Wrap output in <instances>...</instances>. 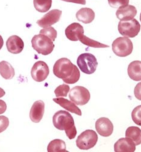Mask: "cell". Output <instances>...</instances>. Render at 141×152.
Segmentation results:
<instances>
[{
	"label": "cell",
	"instance_id": "obj_1",
	"mask_svg": "<svg viewBox=\"0 0 141 152\" xmlns=\"http://www.w3.org/2000/svg\"><path fill=\"white\" fill-rule=\"evenodd\" d=\"M53 73L67 84H74L80 77V72L77 66L65 58L56 62L53 66Z\"/></svg>",
	"mask_w": 141,
	"mask_h": 152
},
{
	"label": "cell",
	"instance_id": "obj_2",
	"mask_svg": "<svg viewBox=\"0 0 141 152\" xmlns=\"http://www.w3.org/2000/svg\"><path fill=\"white\" fill-rule=\"evenodd\" d=\"M54 126L59 130H65L69 140L75 138L77 132L75 126L74 120L71 114L65 110L57 111L53 117Z\"/></svg>",
	"mask_w": 141,
	"mask_h": 152
},
{
	"label": "cell",
	"instance_id": "obj_3",
	"mask_svg": "<svg viewBox=\"0 0 141 152\" xmlns=\"http://www.w3.org/2000/svg\"><path fill=\"white\" fill-rule=\"evenodd\" d=\"M32 47L39 54L44 56L51 54L54 48L53 41L48 37L44 34H37L33 36L31 39Z\"/></svg>",
	"mask_w": 141,
	"mask_h": 152
},
{
	"label": "cell",
	"instance_id": "obj_4",
	"mask_svg": "<svg viewBox=\"0 0 141 152\" xmlns=\"http://www.w3.org/2000/svg\"><path fill=\"white\" fill-rule=\"evenodd\" d=\"M77 64L80 69L87 74L94 73L98 64L95 56L88 53L80 54L77 58Z\"/></svg>",
	"mask_w": 141,
	"mask_h": 152
},
{
	"label": "cell",
	"instance_id": "obj_5",
	"mask_svg": "<svg viewBox=\"0 0 141 152\" xmlns=\"http://www.w3.org/2000/svg\"><path fill=\"white\" fill-rule=\"evenodd\" d=\"M112 47L115 55L121 58L131 54L133 50V43L127 37H118L113 42Z\"/></svg>",
	"mask_w": 141,
	"mask_h": 152
},
{
	"label": "cell",
	"instance_id": "obj_6",
	"mask_svg": "<svg viewBox=\"0 0 141 152\" xmlns=\"http://www.w3.org/2000/svg\"><path fill=\"white\" fill-rule=\"evenodd\" d=\"M98 140V135L94 130H86L78 137L76 145L80 150H88L96 144Z\"/></svg>",
	"mask_w": 141,
	"mask_h": 152
},
{
	"label": "cell",
	"instance_id": "obj_7",
	"mask_svg": "<svg viewBox=\"0 0 141 152\" xmlns=\"http://www.w3.org/2000/svg\"><path fill=\"white\" fill-rule=\"evenodd\" d=\"M69 97L75 104L83 106L90 100L91 94L89 90L86 88L81 86H76L71 89Z\"/></svg>",
	"mask_w": 141,
	"mask_h": 152
},
{
	"label": "cell",
	"instance_id": "obj_8",
	"mask_svg": "<svg viewBox=\"0 0 141 152\" xmlns=\"http://www.w3.org/2000/svg\"><path fill=\"white\" fill-rule=\"evenodd\" d=\"M118 31L122 36L127 37H134L140 30V25L136 19L130 21H120L118 24Z\"/></svg>",
	"mask_w": 141,
	"mask_h": 152
},
{
	"label": "cell",
	"instance_id": "obj_9",
	"mask_svg": "<svg viewBox=\"0 0 141 152\" xmlns=\"http://www.w3.org/2000/svg\"><path fill=\"white\" fill-rule=\"evenodd\" d=\"M50 74L48 65L44 61H38L33 66L31 70V75L33 79L37 82L44 81Z\"/></svg>",
	"mask_w": 141,
	"mask_h": 152
},
{
	"label": "cell",
	"instance_id": "obj_10",
	"mask_svg": "<svg viewBox=\"0 0 141 152\" xmlns=\"http://www.w3.org/2000/svg\"><path fill=\"white\" fill-rule=\"evenodd\" d=\"M62 12L60 10L54 9L47 14L37 21V24L41 27L45 28L55 24L60 20Z\"/></svg>",
	"mask_w": 141,
	"mask_h": 152
},
{
	"label": "cell",
	"instance_id": "obj_11",
	"mask_svg": "<svg viewBox=\"0 0 141 152\" xmlns=\"http://www.w3.org/2000/svg\"><path fill=\"white\" fill-rule=\"evenodd\" d=\"M95 129L99 135L108 137L112 134L113 132V125L109 118L102 117L96 120Z\"/></svg>",
	"mask_w": 141,
	"mask_h": 152
},
{
	"label": "cell",
	"instance_id": "obj_12",
	"mask_svg": "<svg viewBox=\"0 0 141 152\" xmlns=\"http://www.w3.org/2000/svg\"><path fill=\"white\" fill-rule=\"evenodd\" d=\"M6 47L9 52L17 54L23 51L24 43L21 37L17 35H13L8 38L6 42Z\"/></svg>",
	"mask_w": 141,
	"mask_h": 152
},
{
	"label": "cell",
	"instance_id": "obj_13",
	"mask_svg": "<svg viewBox=\"0 0 141 152\" xmlns=\"http://www.w3.org/2000/svg\"><path fill=\"white\" fill-rule=\"evenodd\" d=\"M45 112V103L42 100L35 102L30 112V118L31 121L38 123L43 118Z\"/></svg>",
	"mask_w": 141,
	"mask_h": 152
},
{
	"label": "cell",
	"instance_id": "obj_14",
	"mask_svg": "<svg viewBox=\"0 0 141 152\" xmlns=\"http://www.w3.org/2000/svg\"><path fill=\"white\" fill-rule=\"evenodd\" d=\"M137 14L136 8L132 5H127L119 7L116 12V17L120 21H130L134 19Z\"/></svg>",
	"mask_w": 141,
	"mask_h": 152
},
{
	"label": "cell",
	"instance_id": "obj_15",
	"mask_svg": "<svg viewBox=\"0 0 141 152\" xmlns=\"http://www.w3.org/2000/svg\"><path fill=\"white\" fill-rule=\"evenodd\" d=\"M83 34V27L79 23H72L68 26L65 30V35L66 37L71 41H78L79 37Z\"/></svg>",
	"mask_w": 141,
	"mask_h": 152
},
{
	"label": "cell",
	"instance_id": "obj_16",
	"mask_svg": "<svg viewBox=\"0 0 141 152\" xmlns=\"http://www.w3.org/2000/svg\"><path fill=\"white\" fill-rule=\"evenodd\" d=\"M136 150L135 143L129 138H122L114 145L115 152H134Z\"/></svg>",
	"mask_w": 141,
	"mask_h": 152
},
{
	"label": "cell",
	"instance_id": "obj_17",
	"mask_svg": "<svg viewBox=\"0 0 141 152\" xmlns=\"http://www.w3.org/2000/svg\"><path fill=\"white\" fill-rule=\"evenodd\" d=\"M53 101L66 110L75 113L79 116H82V113L81 110L72 101L71 102L68 99L62 97H57L56 99H53Z\"/></svg>",
	"mask_w": 141,
	"mask_h": 152
},
{
	"label": "cell",
	"instance_id": "obj_18",
	"mask_svg": "<svg viewBox=\"0 0 141 152\" xmlns=\"http://www.w3.org/2000/svg\"><path fill=\"white\" fill-rule=\"evenodd\" d=\"M95 12L90 8L84 7L80 9L76 13V18L78 21L84 24H90L95 19Z\"/></svg>",
	"mask_w": 141,
	"mask_h": 152
},
{
	"label": "cell",
	"instance_id": "obj_19",
	"mask_svg": "<svg viewBox=\"0 0 141 152\" xmlns=\"http://www.w3.org/2000/svg\"><path fill=\"white\" fill-rule=\"evenodd\" d=\"M128 75L133 80L141 81V61H135L131 62L128 66Z\"/></svg>",
	"mask_w": 141,
	"mask_h": 152
},
{
	"label": "cell",
	"instance_id": "obj_20",
	"mask_svg": "<svg viewBox=\"0 0 141 152\" xmlns=\"http://www.w3.org/2000/svg\"><path fill=\"white\" fill-rule=\"evenodd\" d=\"M0 74L6 80H10L14 77L15 69L10 63L7 61L0 62Z\"/></svg>",
	"mask_w": 141,
	"mask_h": 152
},
{
	"label": "cell",
	"instance_id": "obj_21",
	"mask_svg": "<svg viewBox=\"0 0 141 152\" xmlns=\"http://www.w3.org/2000/svg\"><path fill=\"white\" fill-rule=\"evenodd\" d=\"M126 137L131 139L136 145H140L141 144V129L136 126L129 127L126 131Z\"/></svg>",
	"mask_w": 141,
	"mask_h": 152
},
{
	"label": "cell",
	"instance_id": "obj_22",
	"mask_svg": "<svg viewBox=\"0 0 141 152\" xmlns=\"http://www.w3.org/2000/svg\"><path fill=\"white\" fill-rule=\"evenodd\" d=\"M47 151L48 152H67L66 144L62 140H54L49 143Z\"/></svg>",
	"mask_w": 141,
	"mask_h": 152
},
{
	"label": "cell",
	"instance_id": "obj_23",
	"mask_svg": "<svg viewBox=\"0 0 141 152\" xmlns=\"http://www.w3.org/2000/svg\"><path fill=\"white\" fill-rule=\"evenodd\" d=\"M35 9L41 13L48 12L52 5V0H33Z\"/></svg>",
	"mask_w": 141,
	"mask_h": 152
},
{
	"label": "cell",
	"instance_id": "obj_24",
	"mask_svg": "<svg viewBox=\"0 0 141 152\" xmlns=\"http://www.w3.org/2000/svg\"><path fill=\"white\" fill-rule=\"evenodd\" d=\"M78 41H80L83 44L86 45L89 47H93V48H107V47H109V45L102 44L98 41L91 39L89 37H87L86 36H85L84 34L79 37Z\"/></svg>",
	"mask_w": 141,
	"mask_h": 152
},
{
	"label": "cell",
	"instance_id": "obj_25",
	"mask_svg": "<svg viewBox=\"0 0 141 152\" xmlns=\"http://www.w3.org/2000/svg\"><path fill=\"white\" fill-rule=\"evenodd\" d=\"M70 87L66 84H62L56 88L54 91V93L57 97H66L68 92H69Z\"/></svg>",
	"mask_w": 141,
	"mask_h": 152
},
{
	"label": "cell",
	"instance_id": "obj_26",
	"mask_svg": "<svg viewBox=\"0 0 141 152\" xmlns=\"http://www.w3.org/2000/svg\"><path fill=\"white\" fill-rule=\"evenodd\" d=\"M39 33L47 36L53 42L56 40L57 36V31L56 30V29L54 28H53L52 27H45V28L42 29L41 31H40Z\"/></svg>",
	"mask_w": 141,
	"mask_h": 152
},
{
	"label": "cell",
	"instance_id": "obj_27",
	"mask_svg": "<svg viewBox=\"0 0 141 152\" xmlns=\"http://www.w3.org/2000/svg\"><path fill=\"white\" fill-rule=\"evenodd\" d=\"M132 118L136 124L141 126V105L136 107L133 110L132 112Z\"/></svg>",
	"mask_w": 141,
	"mask_h": 152
},
{
	"label": "cell",
	"instance_id": "obj_28",
	"mask_svg": "<svg viewBox=\"0 0 141 152\" xmlns=\"http://www.w3.org/2000/svg\"><path fill=\"white\" fill-rule=\"evenodd\" d=\"M110 7L113 8H119L129 4V0H108Z\"/></svg>",
	"mask_w": 141,
	"mask_h": 152
},
{
	"label": "cell",
	"instance_id": "obj_29",
	"mask_svg": "<svg viewBox=\"0 0 141 152\" xmlns=\"http://www.w3.org/2000/svg\"><path fill=\"white\" fill-rule=\"evenodd\" d=\"M9 126V120L7 117L1 115L0 116V133L6 130Z\"/></svg>",
	"mask_w": 141,
	"mask_h": 152
},
{
	"label": "cell",
	"instance_id": "obj_30",
	"mask_svg": "<svg viewBox=\"0 0 141 152\" xmlns=\"http://www.w3.org/2000/svg\"><path fill=\"white\" fill-rule=\"evenodd\" d=\"M134 94L135 97L141 101V82L138 83L134 88Z\"/></svg>",
	"mask_w": 141,
	"mask_h": 152
},
{
	"label": "cell",
	"instance_id": "obj_31",
	"mask_svg": "<svg viewBox=\"0 0 141 152\" xmlns=\"http://www.w3.org/2000/svg\"><path fill=\"white\" fill-rule=\"evenodd\" d=\"M7 109V104L5 102L0 100V115L4 113Z\"/></svg>",
	"mask_w": 141,
	"mask_h": 152
},
{
	"label": "cell",
	"instance_id": "obj_32",
	"mask_svg": "<svg viewBox=\"0 0 141 152\" xmlns=\"http://www.w3.org/2000/svg\"><path fill=\"white\" fill-rule=\"evenodd\" d=\"M61 1L68 2V3H75V4H82V5H85L86 3V0H61Z\"/></svg>",
	"mask_w": 141,
	"mask_h": 152
},
{
	"label": "cell",
	"instance_id": "obj_33",
	"mask_svg": "<svg viewBox=\"0 0 141 152\" xmlns=\"http://www.w3.org/2000/svg\"><path fill=\"white\" fill-rule=\"evenodd\" d=\"M5 94H6V92L4 91V90L3 88H0V98L4 96Z\"/></svg>",
	"mask_w": 141,
	"mask_h": 152
},
{
	"label": "cell",
	"instance_id": "obj_34",
	"mask_svg": "<svg viewBox=\"0 0 141 152\" xmlns=\"http://www.w3.org/2000/svg\"><path fill=\"white\" fill-rule=\"evenodd\" d=\"M3 45H4V41L2 36L0 35V50H1V49L2 48Z\"/></svg>",
	"mask_w": 141,
	"mask_h": 152
},
{
	"label": "cell",
	"instance_id": "obj_35",
	"mask_svg": "<svg viewBox=\"0 0 141 152\" xmlns=\"http://www.w3.org/2000/svg\"><path fill=\"white\" fill-rule=\"evenodd\" d=\"M140 21H141V13H140Z\"/></svg>",
	"mask_w": 141,
	"mask_h": 152
}]
</instances>
